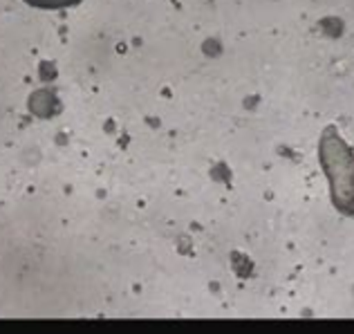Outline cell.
Returning <instances> with one entry per match:
<instances>
[{"label": "cell", "mask_w": 354, "mask_h": 334, "mask_svg": "<svg viewBox=\"0 0 354 334\" xmlns=\"http://www.w3.org/2000/svg\"><path fill=\"white\" fill-rule=\"evenodd\" d=\"M27 5H34V7H41V9H63V7H70V5H77L81 0H25Z\"/></svg>", "instance_id": "6da1fadb"}]
</instances>
